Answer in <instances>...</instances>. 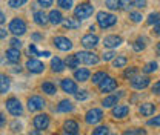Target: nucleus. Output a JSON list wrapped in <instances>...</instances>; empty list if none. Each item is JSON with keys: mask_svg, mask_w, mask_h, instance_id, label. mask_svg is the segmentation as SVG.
<instances>
[{"mask_svg": "<svg viewBox=\"0 0 160 135\" xmlns=\"http://www.w3.org/2000/svg\"><path fill=\"white\" fill-rule=\"evenodd\" d=\"M97 23L102 29H106V28H111L117 23V17L114 14H109V12H105V11H100L97 14Z\"/></svg>", "mask_w": 160, "mask_h": 135, "instance_id": "f257e3e1", "label": "nucleus"}, {"mask_svg": "<svg viewBox=\"0 0 160 135\" xmlns=\"http://www.w3.org/2000/svg\"><path fill=\"white\" fill-rule=\"evenodd\" d=\"M92 12H94V8H92V5H91V3H82V5H79V6L76 8V11H74L76 17L80 19V20L91 17V16H92Z\"/></svg>", "mask_w": 160, "mask_h": 135, "instance_id": "f03ea898", "label": "nucleus"}, {"mask_svg": "<svg viewBox=\"0 0 160 135\" xmlns=\"http://www.w3.org/2000/svg\"><path fill=\"white\" fill-rule=\"evenodd\" d=\"M6 109H8V112L11 115H14V117L22 115V112H23L22 103H20L17 98H14V97H11V98L6 100Z\"/></svg>", "mask_w": 160, "mask_h": 135, "instance_id": "7ed1b4c3", "label": "nucleus"}, {"mask_svg": "<svg viewBox=\"0 0 160 135\" xmlns=\"http://www.w3.org/2000/svg\"><path fill=\"white\" fill-rule=\"evenodd\" d=\"M9 31H11L14 36H23V34L26 32V23L22 19L16 17V19L11 20V23H9Z\"/></svg>", "mask_w": 160, "mask_h": 135, "instance_id": "20e7f679", "label": "nucleus"}, {"mask_svg": "<svg viewBox=\"0 0 160 135\" xmlns=\"http://www.w3.org/2000/svg\"><path fill=\"white\" fill-rule=\"evenodd\" d=\"M76 57L80 63H85V65H97L99 63V57L94 54V52H89V51H82L77 52Z\"/></svg>", "mask_w": 160, "mask_h": 135, "instance_id": "39448f33", "label": "nucleus"}, {"mask_svg": "<svg viewBox=\"0 0 160 135\" xmlns=\"http://www.w3.org/2000/svg\"><path fill=\"white\" fill-rule=\"evenodd\" d=\"M102 120H103V112H102V109H97V108L88 111L86 115H85V121L88 124H97Z\"/></svg>", "mask_w": 160, "mask_h": 135, "instance_id": "423d86ee", "label": "nucleus"}, {"mask_svg": "<svg viewBox=\"0 0 160 135\" xmlns=\"http://www.w3.org/2000/svg\"><path fill=\"white\" fill-rule=\"evenodd\" d=\"M45 100L39 95H32L28 98V109L31 111V112H36V111H40V109H43L45 108Z\"/></svg>", "mask_w": 160, "mask_h": 135, "instance_id": "0eeeda50", "label": "nucleus"}, {"mask_svg": "<svg viewBox=\"0 0 160 135\" xmlns=\"http://www.w3.org/2000/svg\"><path fill=\"white\" fill-rule=\"evenodd\" d=\"M116 88H117V81L112 77H108V75L99 83V89L102 92H112Z\"/></svg>", "mask_w": 160, "mask_h": 135, "instance_id": "6e6552de", "label": "nucleus"}, {"mask_svg": "<svg viewBox=\"0 0 160 135\" xmlns=\"http://www.w3.org/2000/svg\"><path fill=\"white\" fill-rule=\"evenodd\" d=\"M26 68H28V71L32 72V74H40V72H43L45 65H43L42 61H39V60H36V58H29V60L26 61Z\"/></svg>", "mask_w": 160, "mask_h": 135, "instance_id": "1a4fd4ad", "label": "nucleus"}, {"mask_svg": "<svg viewBox=\"0 0 160 135\" xmlns=\"http://www.w3.org/2000/svg\"><path fill=\"white\" fill-rule=\"evenodd\" d=\"M49 126V117L46 114H39V115L34 118V128L39 129V131H43Z\"/></svg>", "mask_w": 160, "mask_h": 135, "instance_id": "9d476101", "label": "nucleus"}, {"mask_svg": "<svg viewBox=\"0 0 160 135\" xmlns=\"http://www.w3.org/2000/svg\"><path fill=\"white\" fill-rule=\"evenodd\" d=\"M149 77H132L131 78V86L134 88V89H145V88H148L149 86Z\"/></svg>", "mask_w": 160, "mask_h": 135, "instance_id": "9b49d317", "label": "nucleus"}, {"mask_svg": "<svg viewBox=\"0 0 160 135\" xmlns=\"http://www.w3.org/2000/svg\"><path fill=\"white\" fill-rule=\"evenodd\" d=\"M60 86H62V89H63L66 94H76V92H77V84H76V81L71 80V78H63L62 83H60Z\"/></svg>", "mask_w": 160, "mask_h": 135, "instance_id": "f8f14e48", "label": "nucleus"}, {"mask_svg": "<svg viewBox=\"0 0 160 135\" xmlns=\"http://www.w3.org/2000/svg\"><path fill=\"white\" fill-rule=\"evenodd\" d=\"M97 45H99V37L94 36V34H88V36H85L82 39V46L86 48V49H92Z\"/></svg>", "mask_w": 160, "mask_h": 135, "instance_id": "ddd939ff", "label": "nucleus"}, {"mask_svg": "<svg viewBox=\"0 0 160 135\" xmlns=\"http://www.w3.org/2000/svg\"><path fill=\"white\" fill-rule=\"evenodd\" d=\"M54 45H56V48H59L60 51H69L72 48L71 40L66 39V37H56L54 39Z\"/></svg>", "mask_w": 160, "mask_h": 135, "instance_id": "4468645a", "label": "nucleus"}, {"mask_svg": "<svg viewBox=\"0 0 160 135\" xmlns=\"http://www.w3.org/2000/svg\"><path fill=\"white\" fill-rule=\"evenodd\" d=\"M122 37L120 36H108V37H105V40H103V45L106 46V48H117V46H120L122 45Z\"/></svg>", "mask_w": 160, "mask_h": 135, "instance_id": "2eb2a0df", "label": "nucleus"}, {"mask_svg": "<svg viewBox=\"0 0 160 135\" xmlns=\"http://www.w3.org/2000/svg\"><path fill=\"white\" fill-rule=\"evenodd\" d=\"M63 131L66 134H79V124L74 120H66L63 123Z\"/></svg>", "mask_w": 160, "mask_h": 135, "instance_id": "dca6fc26", "label": "nucleus"}, {"mask_svg": "<svg viewBox=\"0 0 160 135\" xmlns=\"http://www.w3.org/2000/svg\"><path fill=\"white\" fill-rule=\"evenodd\" d=\"M128 112H129V108L128 106H125V104H119V106H116L114 109H112V117L114 118H125V117L128 115Z\"/></svg>", "mask_w": 160, "mask_h": 135, "instance_id": "f3484780", "label": "nucleus"}, {"mask_svg": "<svg viewBox=\"0 0 160 135\" xmlns=\"http://www.w3.org/2000/svg\"><path fill=\"white\" fill-rule=\"evenodd\" d=\"M89 75H91V72H89L86 68H80V69H76V71H74V78L79 80V81H88V80H89Z\"/></svg>", "mask_w": 160, "mask_h": 135, "instance_id": "a211bd4d", "label": "nucleus"}, {"mask_svg": "<svg viewBox=\"0 0 160 135\" xmlns=\"http://www.w3.org/2000/svg\"><path fill=\"white\" fill-rule=\"evenodd\" d=\"M6 60H8L9 63H19L20 51L17 49V48H11V49H8V51H6Z\"/></svg>", "mask_w": 160, "mask_h": 135, "instance_id": "6ab92c4d", "label": "nucleus"}, {"mask_svg": "<svg viewBox=\"0 0 160 135\" xmlns=\"http://www.w3.org/2000/svg\"><path fill=\"white\" fill-rule=\"evenodd\" d=\"M63 26L66 29H77L80 28V20L77 17H68V19H63Z\"/></svg>", "mask_w": 160, "mask_h": 135, "instance_id": "aec40b11", "label": "nucleus"}, {"mask_svg": "<svg viewBox=\"0 0 160 135\" xmlns=\"http://www.w3.org/2000/svg\"><path fill=\"white\" fill-rule=\"evenodd\" d=\"M154 111H156V106H154L152 103H143V104L139 108V112L142 114V115H145V117L152 115V114H154Z\"/></svg>", "mask_w": 160, "mask_h": 135, "instance_id": "412c9836", "label": "nucleus"}, {"mask_svg": "<svg viewBox=\"0 0 160 135\" xmlns=\"http://www.w3.org/2000/svg\"><path fill=\"white\" fill-rule=\"evenodd\" d=\"M57 111L59 112H72L74 106H72V103L69 100H62L59 103V106H57Z\"/></svg>", "mask_w": 160, "mask_h": 135, "instance_id": "4be33fe9", "label": "nucleus"}, {"mask_svg": "<svg viewBox=\"0 0 160 135\" xmlns=\"http://www.w3.org/2000/svg\"><path fill=\"white\" fill-rule=\"evenodd\" d=\"M9 86H11V80L6 77V75L0 74V94L8 92L9 91Z\"/></svg>", "mask_w": 160, "mask_h": 135, "instance_id": "5701e85b", "label": "nucleus"}, {"mask_svg": "<svg viewBox=\"0 0 160 135\" xmlns=\"http://www.w3.org/2000/svg\"><path fill=\"white\" fill-rule=\"evenodd\" d=\"M51 68H52L54 72H62V71L66 68V65H65L59 57H54L52 60H51Z\"/></svg>", "mask_w": 160, "mask_h": 135, "instance_id": "b1692460", "label": "nucleus"}, {"mask_svg": "<svg viewBox=\"0 0 160 135\" xmlns=\"http://www.w3.org/2000/svg\"><path fill=\"white\" fill-rule=\"evenodd\" d=\"M34 20H36V23H37V25H40V26H45V25L49 22L48 16H46L43 11H37V12L34 14Z\"/></svg>", "mask_w": 160, "mask_h": 135, "instance_id": "393cba45", "label": "nucleus"}, {"mask_svg": "<svg viewBox=\"0 0 160 135\" xmlns=\"http://www.w3.org/2000/svg\"><path fill=\"white\" fill-rule=\"evenodd\" d=\"M48 19H49V22H51L52 25H59V23H62V22H63V17H62V12H60V11H56V9L49 12Z\"/></svg>", "mask_w": 160, "mask_h": 135, "instance_id": "a878e982", "label": "nucleus"}, {"mask_svg": "<svg viewBox=\"0 0 160 135\" xmlns=\"http://www.w3.org/2000/svg\"><path fill=\"white\" fill-rule=\"evenodd\" d=\"M42 91L46 92L48 95H54V94L57 92V88H56V84H52L51 81H45V83L42 84Z\"/></svg>", "mask_w": 160, "mask_h": 135, "instance_id": "bb28decb", "label": "nucleus"}, {"mask_svg": "<svg viewBox=\"0 0 160 135\" xmlns=\"http://www.w3.org/2000/svg\"><path fill=\"white\" fill-rule=\"evenodd\" d=\"M119 97L120 95H109V97H106V98L102 101L103 108H112L114 104H117V101H119Z\"/></svg>", "mask_w": 160, "mask_h": 135, "instance_id": "cd10ccee", "label": "nucleus"}, {"mask_svg": "<svg viewBox=\"0 0 160 135\" xmlns=\"http://www.w3.org/2000/svg\"><path fill=\"white\" fill-rule=\"evenodd\" d=\"M68 68H71V69H76V68H79L80 61L77 60V57L76 55H69V57L66 58V63H65Z\"/></svg>", "mask_w": 160, "mask_h": 135, "instance_id": "c85d7f7f", "label": "nucleus"}, {"mask_svg": "<svg viewBox=\"0 0 160 135\" xmlns=\"http://www.w3.org/2000/svg\"><path fill=\"white\" fill-rule=\"evenodd\" d=\"M156 69H157V63H156V61H149V63L145 65L143 72H145V74H151V72H154Z\"/></svg>", "mask_w": 160, "mask_h": 135, "instance_id": "c756f323", "label": "nucleus"}, {"mask_svg": "<svg viewBox=\"0 0 160 135\" xmlns=\"http://www.w3.org/2000/svg\"><path fill=\"white\" fill-rule=\"evenodd\" d=\"M57 5L62 9H71L72 8V0H57Z\"/></svg>", "mask_w": 160, "mask_h": 135, "instance_id": "7c9ffc66", "label": "nucleus"}, {"mask_svg": "<svg viewBox=\"0 0 160 135\" xmlns=\"http://www.w3.org/2000/svg\"><path fill=\"white\" fill-rule=\"evenodd\" d=\"M134 6V0H120V8L125 11H129V8Z\"/></svg>", "mask_w": 160, "mask_h": 135, "instance_id": "2f4dec72", "label": "nucleus"}, {"mask_svg": "<svg viewBox=\"0 0 160 135\" xmlns=\"http://www.w3.org/2000/svg\"><path fill=\"white\" fill-rule=\"evenodd\" d=\"M126 57H117L114 58V61H112V65H114V68H123L125 65H126Z\"/></svg>", "mask_w": 160, "mask_h": 135, "instance_id": "473e14b6", "label": "nucleus"}, {"mask_svg": "<svg viewBox=\"0 0 160 135\" xmlns=\"http://www.w3.org/2000/svg\"><path fill=\"white\" fill-rule=\"evenodd\" d=\"M105 77H106V74H105V72H102V71H100V72H96V74L92 75V83H94V84H99Z\"/></svg>", "mask_w": 160, "mask_h": 135, "instance_id": "72a5a7b5", "label": "nucleus"}, {"mask_svg": "<svg viewBox=\"0 0 160 135\" xmlns=\"http://www.w3.org/2000/svg\"><path fill=\"white\" fill-rule=\"evenodd\" d=\"M108 132H109L108 126H99L97 129H94L92 135H108Z\"/></svg>", "mask_w": 160, "mask_h": 135, "instance_id": "f704fd0d", "label": "nucleus"}, {"mask_svg": "<svg viewBox=\"0 0 160 135\" xmlns=\"http://www.w3.org/2000/svg\"><path fill=\"white\" fill-rule=\"evenodd\" d=\"M123 135H146V131H143V129H129V131H125Z\"/></svg>", "mask_w": 160, "mask_h": 135, "instance_id": "c9c22d12", "label": "nucleus"}, {"mask_svg": "<svg viewBox=\"0 0 160 135\" xmlns=\"http://www.w3.org/2000/svg\"><path fill=\"white\" fill-rule=\"evenodd\" d=\"M106 6H108L109 9H119L120 0H106Z\"/></svg>", "mask_w": 160, "mask_h": 135, "instance_id": "e433bc0d", "label": "nucleus"}, {"mask_svg": "<svg viewBox=\"0 0 160 135\" xmlns=\"http://www.w3.org/2000/svg\"><path fill=\"white\" fill-rule=\"evenodd\" d=\"M136 74H137V68H128V69L125 71V74H123V75L131 80L132 77H136Z\"/></svg>", "mask_w": 160, "mask_h": 135, "instance_id": "4c0bfd02", "label": "nucleus"}, {"mask_svg": "<svg viewBox=\"0 0 160 135\" xmlns=\"http://www.w3.org/2000/svg\"><path fill=\"white\" fill-rule=\"evenodd\" d=\"M25 3H26V0H9L11 8H19V6H23Z\"/></svg>", "mask_w": 160, "mask_h": 135, "instance_id": "58836bf2", "label": "nucleus"}, {"mask_svg": "<svg viewBox=\"0 0 160 135\" xmlns=\"http://www.w3.org/2000/svg\"><path fill=\"white\" fill-rule=\"evenodd\" d=\"M129 19L132 20L134 23H139V22H142L143 17H142V14H140V12H131V14H129Z\"/></svg>", "mask_w": 160, "mask_h": 135, "instance_id": "ea45409f", "label": "nucleus"}, {"mask_svg": "<svg viewBox=\"0 0 160 135\" xmlns=\"http://www.w3.org/2000/svg\"><path fill=\"white\" fill-rule=\"evenodd\" d=\"M159 14L157 12H152V14H149V17H148V25H154L157 20H159Z\"/></svg>", "mask_w": 160, "mask_h": 135, "instance_id": "a19ab883", "label": "nucleus"}, {"mask_svg": "<svg viewBox=\"0 0 160 135\" xmlns=\"http://www.w3.org/2000/svg\"><path fill=\"white\" fill-rule=\"evenodd\" d=\"M132 48H134V51H137V52H139V51H143V49H145V43H143L142 40H137Z\"/></svg>", "mask_w": 160, "mask_h": 135, "instance_id": "79ce46f5", "label": "nucleus"}, {"mask_svg": "<svg viewBox=\"0 0 160 135\" xmlns=\"http://www.w3.org/2000/svg\"><path fill=\"white\" fill-rule=\"evenodd\" d=\"M114 55H116V54H114V52H112V51H108V52H103V61H109V60H112V58H114Z\"/></svg>", "mask_w": 160, "mask_h": 135, "instance_id": "37998d69", "label": "nucleus"}, {"mask_svg": "<svg viewBox=\"0 0 160 135\" xmlns=\"http://www.w3.org/2000/svg\"><path fill=\"white\" fill-rule=\"evenodd\" d=\"M76 98L82 101V100H86L88 98V92L86 91H80V92H76Z\"/></svg>", "mask_w": 160, "mask_h": 135, "instance_id": "c03bdc74", "label": "nucleus"}, {"mask_svg": "<svg viewBox=\"0 0 160 135\" xmlns=\"http://www.w3.org/2000/svg\"><path fill=\"white\" fill-rule=\"evenodd\" d=\"M148 126H160V115L151 118V120L148 121Z\"/></svg>", "mask_w": 160, "mask_h": 135, "instance_id": "a18cd8bd", "label": "nucleus"}, {"mask_svg": "<svg viewBox=\"0 0 160 135\" xmlns=\"http://www.w3.org/2000/svg\"><path fill=\"white\" fill-rule=\"evenodd\" d=\"M134 6L136 8H145L146 6V0H134Z\"/></svg>", "mask_w": 160, "mask_h": 135, "instance_id": "49530a36", "label": "nucleus"}, {"mask_svg": "<svg viewBox=\"0 0 160 135\" xmlns=\"http://www.w3.org/2000/svg\"><path fill=\"white\" fill-rule=\"evenodd\" d=\"M11 46H12V48H17V49H19L20 46H22V41H20L19 39H11Z\"/></svg>", "mask_w": 160, "mask_h": 135, "instance_id": "de8ad7c7", "label": "nucleus"}, {"mask_svg": "<svg viewBox=\"0 0 160 135\" xmlns=\"http://www.w3.org/2000/svg\"><path fill=\"white\" fill-rule=\"evenodd\" d=\"M37 2H39L43 8H48V6H51V5H52V0H37Z\"/></svg>", "mask_w": 160, "mask_h": 135, "instance_id": "09e8293b", "label": "nucleus"}, {"mask_svg": "<svg viewBox=\"0 0 160 135\" xmlns=\"http://www.w3.org/2000/svg\"><path fill=\"white\" fill-rule=\"evenodd\" d=\"M29 54H31V55H40V52L37 51V48H36L34 45L29 46Z\"/></svg>", "mask_w": 160, "mask_h": 135, "instance_id": "8fccbe9b", "label": "nucleus"}, {"mask_svg": "<svg viewBox=\"0 0 160 135\" xmlns=\"http://www.w3.org/2000/svg\"><path fill=\"white\" fill-rule=\"evenodd\" d=\"M152 92H154V94H160V80L154 83V86H152Z\"/></svg>", "mask_w": 160, "mask_h": 135, "instance_id": "3c124183", "label": "nucleus"}, {"mask_svg": "<svg viewBox=\"0 0 160 135\" xmlns=\"http://www.w3.org/2000/svg\"><path fill=\"white\" fill-rule=\"evenodd\" d=\"M154 31H156V34H160V19L154 23Z\"/></svg>", "mask_w": 160, "mask_h": 135, "instance_id": "603ef678", "label": "nucleus"}, {"mask_svg": "<svg viewBox=\"0 0 160 135\" xmlns=\"http://www.w3.org/2000/svg\"><path fill=\"white\" fill-rule=\"evenodd\" d=\"M6 34H8V31L0 28V39H5V37H6Z\"/></svg>", "mask_w": 160, "mask_h": 135, "instance_id": "864d4df0", "label": "nucleus"}, {"mask_svg": "<svg viewBox=\"0 0 160 135\" xmlns=\"http://www.w3.org/2000/svg\"><path fill=\"white\" fill-rule=\"evenodd\" d=\"M3 124H5V117H3L2 114H0V128H2Z\"/></svg>", "mask_w": 160, "mask_h": 135, "instance_id": "5fc2aeb1", "label": "nucleus"}, {"mask_svg": "<svg viewBox=\"0 0 160 135\" xmlns=\"http://www.w3.org/2000/svg\"><path fill=\"white\" fill-rule=\"evenodd\" d=\"M40 55H43V57H49L51 54H49V51H45V52H40Z\"/></svg>", "mask_w": 160, "mask_h": 135, "instance_id": "6e6d98bb", "label": "nucleus"}, {"mask_svg": "<svg viewBox=\"0 0 160 135\" xmlns=\"http://www.w3.org/2000/svg\"><path fill=\"white\" fill-rule=\"evenodd\" d=\"M3 22H5V16H3V12L0 11V25H2Z\"/></svg>", "mask_w": 160, "mask_h": 135, "instance_id": "4d7b16f0", "label": "nucleus"}, {"mask_svg": "<svg viewBox=\"0 0 160 135\" xmlns=\"http://www.w3.org/2000/svg\"><path fill=\"white\" fill-rule=\"evenodd\" d=\"M31 135H42V134H40L39 129H36V131H32V132H31Z\"/></svg>", "mask_w": 160, "mask_h": 135, "instance_id": "13d9d810", "label": "nucleus"}, {"mask_svg": "<svg viewBox=\"0 0 160 135\" xmlns=\"http://www.w3.org/2000/svg\"><path fill=\"white\" fill-rule=\"evenodd\" d=\"M32 39H34V40H40V36H39V34H34V36H32Z\"/></svg>", "mask_w": 160, "mask_h": 135, "instance_id": "bf43d9fd", "label": "nucleus"}, {"mask_svg": "<svg viewBox=\"0 0 160 135\" xmlns=\"http://www.w3.org/2000/svg\"><path fill=\"white\" fill-rule=\"evenodd\" d=\"M65 135H79V134H66V132H65Z\"/></svg>", "mask_w": 160, "mask_h": 135, "instance_id": "052dcab7", "label": "nucleus"}, {"mask_svg": "<svg viewBox=\"0 0 160 135\" xmlns=\"http://www.w3.org/2000/svg\"><path fill=\"white\" fill-rule=\"evenodd\" d=\"M157 48H159V52H160V43H159V46H157Z\"/></svg>", "mask_w": 160, "mask_h": 135, "instance_id": "680f3d73", "label": "nucleus"}]
</instances>
